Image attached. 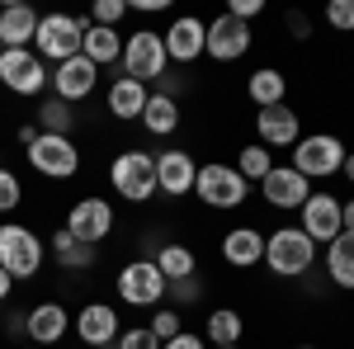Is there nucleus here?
Listing matches in <instances>:
<instances>
[{
    "label": "nucleus",
    "instance_id": "obj_28",
    "mask_svg": "<svg viewBox=\"0 0 354 349\" xmlns=\"http://www.w3.org/2000/svg\"><path fill=\"white\" fill-rule=\"evenodd\" d=\"M156 269L165 274V283H180V279H194L198 274V255H194L185 241H165V245H156Z\"/></svg>",
    "mask_w": 354,
    "mask_h": 349
},
{
    "label": "nucleus",
    "instance_id": "obj_45",
    "mask_svg": "<svg viewBox=\"0 0 354 349\" xmlns=\"http://www.w3.org/2000/svg\"><path fill=\"white\" fill-rule=\"evenodd\" d=\"M340 175H345V185L354 189V151H350V156H345V165H340Z\"/></svg>",
    "mask_w": 354,
    "mask_h": 349
},
{
    "label": "nucleus",
    "instance_id": "obj_42",
    "mask_svg": "<svg viewBox=\"0 0 354 349\" xmlns=\"http://www.w3.org/2000/svg\"><path fill=\"white\" fill-rule=\"evenodd\" d=\"M15 137H19V147H33V137H38V123H24V128H19Z\"/></svg>",
    "mask_w": 354,
    "mask_h": 349
},
{
    "label": "nucleus",
    "instance_id": "obj_15",
    "mask_svg": "<svg viewBox=\"0 0 354 349\" xmlns=\"http://www.w3.org/2000/svg\"><path fill=\"white\" fill-rule=\"evenodd\" d=\"M118 335H123V317L113 302H85L76 312V340L85 349H109Z\"/></svg>",
    "mask_w": 354,
    "mask_h": 349
},
{
    "label": "nucleus",
    "instance_id": "obj_1",
    "mask_svg": "<svg viewBox=\"0 0 354 349\" xmlns=\"http://www.w3.org/2000/svg\"><path fill=\"white\" fill-rule=\"evenodd\" d=\"M48 265V241L24 227V222H15V217H5L0 222V269L15 279V283H28V279H38Z\"/></svg>",
    "mask_w": 354,
    "mask_h": 349
},
{
    "label": "nucleus",
    "instance_id": "obj_11",
    "mask_svg": "<svg viewBox=\"0 0 354 349\" xmlns=\"http://www.w3.org/2000/svg\"><path fill=\"white\" fill-rule=\"evenodd\" d=\"M113 227H118V217H113V203L109 198H100V194H85L76 198L71 208H66V232L85 245H100L113 236Z\"/></svg>",
    "mask_w": 354,
    "mask_h": 349
},
{
    "label": "nucleus",
    "instance_id": "obj_21",
    "mask_svg": "<svg viewBox=\"0 0 354 349\" xmlns=\"http://www.w3.org/2000/svg\"><path fill=\"white\" fill-rule=\"evenodd\" d=\"M38 10L24 5V0H10V5H0V48H33V38H38Z\"/></svg>",
    "mask_w": 354,
    "mask_h": 349
},
{
    "label": "nucleus",
    "instance_id": "obj_17",
    "mask_svg": "<svg viewBox=\"0 0 354 349\" xmlns=\"http://www.w3.org/2000/svg\"><path fill=\"white\" fill-rule=\"evenodd\" d=\"M260 194H265V203L279 208V213H298L302 203L312 198V180H302L298 170L283 161V165H274L270 175L260 180Z\"/></svg>",
    "mask_w": 354,
    "mask_h": 349
},
{
    "label": "nucleus",
    "instance_id": "obj_35",
    "mask_svg": "<svg viewBox=\"0 0 354 349\" xmlns=\"http://www.w3.org/2000/svg\"><path fill=\"white\" fill-rule=\"evenodd\" d=\"M123 19H128V0H95V5H90V24L118 28Z\"/></svg>",
    "mask_w": 354,
    "mask_h": 349
},
{
    "label": "nucleus",
    "instance_id": "obj_37",
    "mask_svg": "<svg viewBox=\"0 0 354 349\" xmlns=\"http://www.w3.org/2000/svg\"><path fill=\"white\" fill-rule=\"evenodd\" d=\"M326 24L335 33H354V0H326Z\"/></svg>",
    "mask_w": 354,
    "mask_h": 349
},
{
    "label": "nucleus",
    "instance_id": "obj_47",
    "mask_svg": "<svg viewBox=\"0 0 354 349\" xmlns=\"http://www.w3.org/2000/svg\"><path fill=\"white\" fill-rule=\"evenodd\" d=\"M293 349H317V345H293Z\"/></svg>",
    "mask_w": 354,
    "mask_h": 349
},
{
    "label": "nucleus",
    "instance_id": "obj_14",
    "mask_svg": "<svg viewBox=\"0 0 354 349\" xmlns=\"http://www.w3.org/2000/svg\"><path fill=\"white\" fill-rule=\"evenodd\" d=\"M302 137V113L293 104H274L255 113V142L265 151H293Z\"/></svg>",
    "mask_w": 354,
    "mask_h": 349
},
{
    "label": "nucleus",
    "instance_id": "obj_18",
    "mask_svg": "<svg viewBox=\"0 0 354 349\" xmlns=\"http://www.w3.org/2000/svg\"><path fill=\"white\" fill-rule=\"evenodd\" d=\"M194 175H198L194 151H185V147H165V151H156V194H165V198H185V194H194Z\"/></svg>",
    "mask_w": 354,
    "mask_h": 349
},
{
    "label": "nucleus",
    "instance_id": "obj_25",
    "mask_svg": "<svg viewBox=\"0 0 354 349\" xmlns=\"http://www.w3.org/2000/svg\"><path fill=\"white\" fill-rule=\"evenodd\" d=\"M245 100L260 109H274V104H288V76L279 71V66H255L250 76H245Z\"/></svg>",
    "mask_w": 354,
    "mask_h": 349
},
{
    "label": "nucleus",
    "instance_id": "obj_24",
    "mask_svg": "<svg viewBox=\"0 0 354 349\" xmlns=\"http://www.w3.org/2000/svg\"><path fill=\"white\" fill-rule=\"evenodd\" d=\"M48 260H57V265L71 269V274H85V269L100 265V245H85V241H76L66 227H57L53 236H48Z\"/></svg>",
    "mask_w": 354,
    "mask_h": 349
},
{
    "label": "nucleus",
    "instance_id": "obj_36",
    "mask_svg": "<svg viewBox=\"0 0 354 349\" xmlns=\"http://www.w3.org/2000/svg\"><path fill=\"white\" fill-rule=\"evenodd\" d=\"M113 349H161V340L147 326H123V335L113 340Z\"/></svg>",
    "mask_w": 354,
    "mask_h": 349
},
{
    "label": "nucleus",
    "instance_id": "obj_12",
    "mask_svg": "<svg viewBox=\"0 0 354 349\" xmlns=\"http://www.w3.org/2000/svg\"><path fill=\"white\" fill-rule=\"evenodd\" d=\"M250 43H255L250 24L232 19V15L222 10L218 19H208V43H203V57H208V62H218V66H232V62H241V57L250 53Z\"/></svg>",
    "mask_w": 354,
    "mask_h": 349
},
{
    "label": "nucleus",
    "instance_id": "obj_44",
    "mask_svg": "<svg viewBox=\"0 0 354 349\" xmlns=\"http://www.w3.org/2000/svg\"><path fill=\"white\" fill-rule=\"evenodd\" d=\"M10 293H15V279H10V274L0 269V302H10Z\"/></svg>",
    "mask_w": 354,
    "mask_h": 349
},
{
    "label": "nucleus",
    "instance_id": "obj_20",
    "mask_svg": "<svg viewBox=\"0 0 354 349\" xmlns=\"http://www.w3.org/2000/svg\"><path fill=\"white\" fill-rule=\"evenodd\" d=\"M66 330H71V312H66L62 302H33L24 312V340H33L38 349L62 345Z\"/></svg>",
    "mask_w": 354,
    "mask_h": 349
},
{
    "label": "nucleus",
    "instance_id": "obj_23",
    "mask_svg": "<svg viewBox=\"0 0 354 349\" xmlns=\"http://www.w3.org/2000/svg\"><path fill=\"white\" fill-rule=\"evenodd\" d=\"M147 100H151V85L133 81V76H113L109 90H104V109H109L118 123H133V118H142Z\"/></svg>",
    "mask_w": 354,
    "mask_h": 349
},
{
    "label": "nucleus",
    "instance_id": "obj_3",
    "mask_svg": "<svg viewBox=\"0 0 354 349\" xmlns=\"http://www.w3.org/2000/svg\"><path fill=\"white\" fill-rule=\"evenodd\" d=\"M345 156H350V147L340 142L335 133H302L298 147L288 151V165L298 170L302 180H330V175H340V165H345Z\"/></svg>",
    "mask_w": 354,
    "mask_h": 349
},
{
    "label": "nucleus",
    "instance_id": "obj_16",
    "mask_svg": "<svg viewBox=\"0 0 354 349\" xmlns=\"http://www.w3.org/2000/svg\"><path fill=\"white\" fill-rule=\"evenodd\" d=\"M53 95L57 100H66V104H85L95 90H100V66L95 62H85L81 53L76 57H66L62 66H53Z\"/></svg>",
    "mask_w": 354,
    "mask_h": 349
},
{
    "label": "nucleus",
    "instance_id": "obj_30",
    "mask_svg": "<svg viewBox=\"0 0 354 349\" xmlns=\"http://www.w3.org/2000/svg\"><path fill=\"white\" fill-rule=\"evenodd\" d=\"M245 335V317L236 307H213L208 321H203V340L208 345H241Z\"/></svg>",
    "mask_w": 354,
    "mask_h": 349
},
{
    "label": "nucleus",
    "instance_id": "obj_9",
    "mask_svg": "<svg viewBox=\"0 0 354 349\" xmlns=\"http://www.w3.org/2000/svg\"><path fill=\"white\" fill-rule=\"evenodd\" d=\"M53 81L48 62L33 53V48H5L0 53V85L19 100H43V90Z\"/></svg>",
    "mask_w": 354,
    "mask_h": 349
},
{
    "label": "nucleus",
    "instance_id": "obj_43",
    "mask_svg": "<svg viewBox=\"0 0 354 349\" xmlns=\"http://www.w3.org/2000/svg\"><path fill=\"white\" fill-rule=\"evenodd\" d=\"M5 330H10V335H15V340H24V317H19V312H15V317H10V321H5Z\"/></svg>",
    "mask_w": 354,
    "mask_h": 349
},
{
    "label": "nucleus",
    "instance_id": "obj_8",
    "mask_svg": "<svg viewBox=\"0 0 354 349\" xmlns=\"http://www.w3.org/2000/svg\"><path fill=\"white\" fill-rule=\"evenodd\" d=\"M90 28V15H43L38 19V38H33V53L43 62L62 66L66 57L81 53V38Z\"/></svg>",
    "mask_w": 354,
    "mask_h": 349
},
{
    "label": "nucleus",
    "instance_id": "obj_22",
    "mask_svg": "<svg viewBox=\"0 0 354 349\" xmlns=\"http://www.w3.org/2000/svg\"><path fill=\"white\" fill-rule=\"evenodd\" d=\"M218 255L232 269H255L265 260V232H260V227H232L218 241Z\"/></svg>",
    "mask_w": 354,
    "mask_h": 349
},
{
    "label": "nucleus",
    "instance_id": "obj_2",
    "mask_svg": "<svg viewBox=\"0 0 354 349\" xmlns=\"http://www.w3.org/2000/svg\"><path fill=\"white\" fill-rule=\"evenodd\" d=\"M317 250L322 245L312 241L302 227H274L265 236V260L260 265L270 269L274 279H307L312 265H317Z\"/></svg>",
    "mask_w": 354,
    "mask_h": 349
},
{
    "label": "nucleus",
    "instance_id": "obj_10",
    "mask_svg": "<svg viewBox=\"0 0 354 349\" xmlns=\"http://www.w3.org/2000/svg\"><path fill=\"white\" fill-rule=\"evenodd\" d=\"M24 161L43 175V180H76V170H81V147L71 142V137H53V133H38L33 137V147H24Z\"/></svg>",
    "mask_w": 354,
    "mask_h": 349
},
{
    "label": "nucleus",
    "instance_id": "obj_27",
    "mask_svg": "<svg viewBox=\"0 0 354 349\" xmlns=\"http://www.w3.org/2000/svg\"><path fill=\"white\" fill-rule=\"evenodd\" d=\"M81 57L95 62V66H118V57H123V33H118V28L90 24L85 38H81Z\"/></svg>",
    "mask_w": 354,
    "mask_h": 349
},
{
    "label": "nucleus",
    "instance_id": "obj_13",
    "mask_svg": "<svg viewBox=\"0 0 354 349\" xmlns=\"http://www.w3.org/2000/svg\"><path fill=\"white\" fill-rule=\"evenodd\" d=\"M161 38H165V57H170V66H185V71H189L194 62L203 57V43H208V19H198V15H175Z\"/></svg>",
    "mask_w": 354,
    "mask_h": 349
},
{
    "label": "nucleus",
    "instance_id": "obj_7",
    "mask_svg": "<svg viewBox=\"0 0 354 349\" xmlns=\"http://www.w3.org/2000/svg\"><path fill=\"white\" fill-rule=\"evenodd\" d=\"M194 198H198L203 208L232 213V208H241L245 198H250V185L236 175V165L208 161V165H198V175H194Z\"/></svg>",
    "mask_w": 354,
    "mask_h": 349
},
{
    "label": "nucleus",
    "instance_id": "obj_38",
    "mask_svg": "<svg viewBox=\"0 0 354 349\" xmlns=\"http://www.w3.org/2000/svg\"><path fill=\"white\" fill-rule=\"evenodd\" d=\"M165 297H175V302H198V297H203V279H198V274H194V279H180V283H170V288H165Z\"/></svg>",
    "mask_w": 354,
    "mask_h": 349
},
{
    "label": "nucleus",
    "instance_id": "obj_48",
    "mask_svg": "<svg viewBox=\"0 0 354 349\" xmlns=\"http://www.w3.org/2000/svg\"><path fill=\"white\" fill-rule=\"evenodd\" d=\"M0 53H5V48H0Z\"/></svg>",
    "mask_w": 354,
    "mask_h": 349
},
{
    "label": "nucleus",
    "instance_id": "obj_19",
    "mask_svg": "<svg viewBox=\"0 0 354 349\" xmlns=\"http://www.w3.org/2000/svg\"><path fill=\"white\" fill-rule=\"evenodd\" d=\"M298 213H302L298 227H302V232H307L317 245H330L340 232H345V227H340V198H335V194H326V189H312V198L302 203Z\"/></svg>",
    "mask_w": 354,
    "mask_h": 349
},
{
    "label": "nucleus",
    "instance_id": "obj_26",
    "mask_svg": "<svg viewBox=\"0 0 354 349\" xmlns=\"http://www.w3.org/2000/svg\"><path fill=\"white\" fill-rule=\"evenodd\" d=\"M322 265H326V279L340 293H354V232H340V236L326 245Z\"/></svg>",
    "mask_w": 354,
    "mask_h": 349
},
{
    "label": "nucleus",
    "instance_id": "obj_40",
    "mask_svg": "<svg viewBox=\"0 0 354 349\" xmlns=\"http://www.w3.org/2000/svg\"><path fill=\"white\" fill-rule=\"evenodd\" d=\"M288 33H293V38H298V43H307V38H312V19H307V15H298V10H293V15H288Z\"/></svg>",
    "mask_w": 354,
    "mask_h": 349
},
{
    "label": "nucleus",
    "instance_id": "obj_4",
    "mask_svg": "<svg viewBox=\"0 0 354 349\" xmlns=\"http://www.w3.org/2000/svg\"><path fill=\"white\" fill-rule=\"evenodd\" d=\"M165 274L156 269V260H128V265H118L113 274V293L123 307H137V312H156L165 302Z\"/></svg>",
    "mask_w": 354,
    "mask_h": 349
},
{
    "label": "nucleus",
    "instance_id": "obj_29",
    "mask_svg": "<svg viewBox=\"0 0 354 349\" xmlns=\"http://www.w3.org/2000/svg\"><path fill=\"white\" fill-rule=\"evenodd\" d=\"M137 123H142L151 137H175V133H180V104L151 90V100H147V109H142Z\"/></svg>",
    "mask_w": 354,
    "mask_h": 349
},
{
    "label": "nucleus",
    "instance_id": "obj_5",
    "mask_svg": "<svg viewBox=\"0 0 354 349\" xmlns=\"http://www.w3.org/2000/svg\"><path fill=\"white\" fill-rule=\"evenodd\" d=\"M109 185L123 203H151V194H156V156L137 151V147L118 151L109 161Z\"/></svg>",
    "mask_w": 354,
    "mask_h": 349
},
{
    "label": "nucleus",
    "instance_id": "obj_49",
    "mask_svg": "<svg viewBox=\"0 0 354 349\" xmlns=\"http://www.w3.org/2000/svg\"><path fill=\"white\" fill-rule=\"evenodd\" d=\"M109 349H113V345H109Z\"/></svg>",
    "mask_w": 354,
    "mask_h": 349
},
{
    "label": "nucleus",
    "instance_id": "obj_41",
    "mask_svg": "<svg viewBox=\"0 0 354 349\" xmlns=\"http://www.w3.org/2000/svg\"><path fill=\"white\" fill-rule=\"evenodd\" d=\"M340 227H345V232H354V194L340 203Z\"/></svg>",
    "mask_w": 354,
    "mask_h": 349
},
{
    "label": "nucleus",
    "instance_id": "obj_31",
    "mask_svg": "<svg viewBox=\"0 0 354 349\" xmlns=\"http://www.w3.org/2000/svg\"><path fill=\"white\" fill-rule=\"evenodd\" d=\"M76 128V104H66V100H38V133H53V137H71Z\"/></svg>",
    "mask_w": 354,
    "mask_h": 349
},
{
    "label": "nucleus",
    "instance_id": "obj_34",
    "mask_svg": "<svg viewBox=\"0 0 354 349\" xmlns=\"http://www.w3.org/2000/svg\"><path fill=\"white\" fill-rule=\"evenodd\" d=\"M147 330L165 345V340H175V335L185 330V317H180L175 307H156V312H151V321H147Z\"/></svg>",
    "mask_w": 354,
    "mask_h": 349
},
{
    "label": "nucleus",
    "instance_id": "obj_39",
    "mask_svg": "<svg viewBox=\"0 0 354 349\" xmlns=\"http://www.w3.org/2000/svg\"><path fill=\"white\" fill-rule=\"evenodd\" d=\"M161 349H208V340H203V335H194V330H180V335H175V340H165Z\"/></svg>",
    "mask_w": 354,
    "mask_h": 349
},
{
    "label": "nucleus",
    "instance_id": "obj_46",
    "mask_svg": "<svg viewBox=\"0 0 354 349\" xmlns=\"http://www.w3.org/2000/svg\"><path fill=\"white\" fill-rule=\"evenodd\" d=\"M208 349H241V345H208Z\"/></svg>",
    "mask_w": 354,
    "mask_h": 349
},
{
    "label": "nucleus",
    "instance_id": "obj_33",
    "mask_svg": "<svg viewBox=\"0 0 354 349\" xmlns=\"http://www.w3.org/2000/svg\"><path fill=\"white\" fill-rule=\"evenodd\" d=\"M19 203H24V185H19V175H15L10 165H0V217H15V213H19Z\"/></svg>",
    "mask_w": 354,
    "mask_h": 349
},
{
    "label": "nucleus",
    "instance_id": "obj_32",
    "mask_svg": "<svg viewBox=\"0 0 354 349\" xmlns=\"http://www.w3.org/2000/svg\"><path fill=\"white\" fill-rule=\"evenodd\" d=\"M270 170H274V151H265L260 142H245L241 151H236V175H241L245 185H260Z\"/></svg>",
    "mask_w": 354,
    "mask_h": 349
},
{
    "label": "nucleus",
    "instance_id": "obj_6",
    "mask_svg": "<svg viewBox=\"0 0 354 349\" xmlns=\"http://www.w3.org/2000/svg\"><path fill=\"white\" fill-rule=\"evenodd\" d=\"M123 76H133L142 85H156L170 71V57H165V38L156 28H137V33H123V57H118Z\"/></svg>",
    "mask_w": 354,
    "mask_h": 349
}]
</instances>
